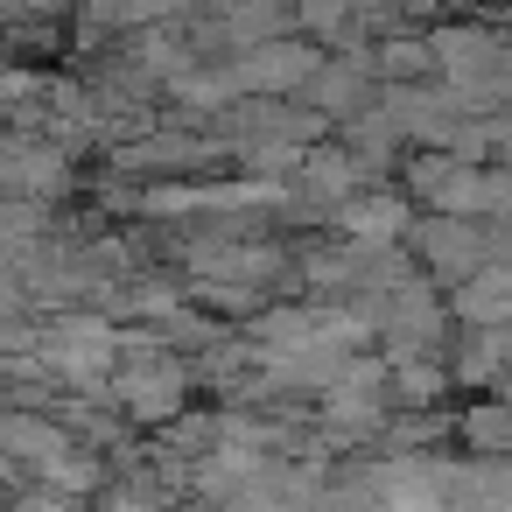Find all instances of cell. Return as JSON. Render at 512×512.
I'll use <instances>...</instances> for the list:
<instances>
[{
  "mask_svg": "<svg viewBox=\"0 0 512 512\" xmlns=\"http://www.w3.org/2000/svg\"><path fill=\"white\" fill-rule=\"evenodd\" d=\"M414 246H421V260L442 274V281H470L484 260H491V246H484V232L470 225V218H449V211H435V218H421L414 225Z\"/></svg>",
  "mask_w": 512,
  "mask_h": 512,
  "instance_id": "obj_3",
  "label": "cell"
},
{
  "mask_svg": "<svg viewBox=\"0 0 512 512\" xmlns=\"http://www.w3.org/2000/svg\"><path fill=\"white\" fill-rule=\"evenodd\" d=\"M316 50L309 43H295V36H267V43H253L246 57H239V85L246 92H260V99H281V92H302L309 78H316Z\"/></svg>",
  "mask_w": 512,
  "mask_h": 512,
  "instance_id": "obj_2",
  "label": "cell"
},
{
  "mask_svg": "<svg viewBox=\"0 0 512 512\" xmlns=\"http://www.w3.org/2000/svg\"><path fill=\"white\" fill-rule=\"evenodd\" d=\"M302 92L316 99V113H358L365 92H372V64H330V57H323Z\"/></svg>",
  "mask_w": 512,
  "mask_h": 512,
  "instance_id": "obj_5",
  "label": "cell"
},
{
  "mask_svg": "<svg viewBox=\"0 0 512 512\" xmlns=\"http://www.w3.org/2000/svg\"><path fill=\"white\" fill-rule=\"evenodd\" d=\"M43 351H50V365H57L64 379H99L106 358H113V330L92 323V316H85V323H57Z\"/></svg>",
  "mask_w": 512,
  "mask_h": 512,
  "instance_id": "obj_4",
  "label": "cell"
},
{
  "mask_svg": "<svg viewBox=\"0 0 512 512\" xmlns=\"http://www.w3.org/2000/svg\"><path fill=\"white\" fill-rule=\"evenodd\" d=\"M120 400L134 407V421H169L183 414V365L155 344L120 351Z\"/></svg>",
  "mask_w": 512,
  "mask_h": 512,
  "instance_id": "obj_1",
  "label": "cell"
},
{
  "mask_svg": "<svg viewBox=\"0 0 512 512\" xmlns=\"http://www.w3.org/2000/svg\"><path fill=\"white\" fill-rule=\"evenodd\" d=\"M463 435H470L477 449H512V407H470Z\"/></svg>",
  "mask_w": 512,
  "mask_h": 512,
  "instance_id": "obj_6",
  "label": "cell"
}]
</instances>
